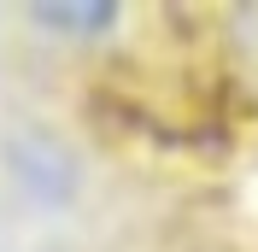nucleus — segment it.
<instances>
[{
    "mask_svg": "<svg viewBox=\"0 0 258 252\" xmlns=\"http://www.w3.org/2000/svg\"><path fill=\"white\" fill-rule=\"evenodd\" d=\"M35 24H53L59 35H100V30H112L117 24V6L112 0H53V6H30Z\"/></svg>",
    "mask_w": 258,
    "mask_h": 252,
    "instance_id": "1",
    "label": "nucleus"
}]
</instances>
